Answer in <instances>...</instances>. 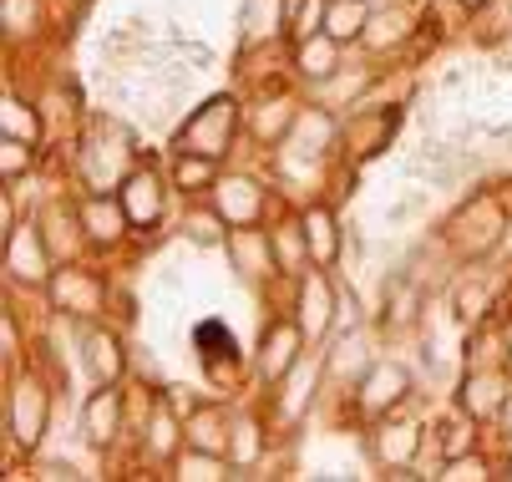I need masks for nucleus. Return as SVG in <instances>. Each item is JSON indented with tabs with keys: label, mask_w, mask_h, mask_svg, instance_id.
<instances>
[{
	"label": "nucleus",
	"mask_w": 512,
	"mask_h": 482,
	"mask_svg": "<svg viewBox=\"0 0 512 482\" xmlns=\"http://www.w3.org/2000/svg\"><path fill=\"white\" fill-rule=\"evenodd\" d=\"M137 173V137L122 122H97L82 143V178L92 193H117Z\"/></svg>",
	"instance_id": "f257e3e1"
},
{
	"label": "nucleus",
	"mask_w": 512,
	"mask_h": 482,
	"mask_svg": "<svg viewBox=\"0 0 512 482\" xmlns=\"http://www.w3.org/2000/svg\"><path fill=\"white\" fill-rule=\"evenodd\" d=\"M502 234H507V209L492 193H472L442 224V244L452 254H462V259H487L502 244Z\"/></svg>",
	"instance_id": "f03ea898"
},
{
	"label": "nucleus",
	"mask_w": 512,
	"mask_h": 482,
	"mask_svg": "<svg viewBox=\"0 0 512 482\" xmlns=\"http://www.w3.org/2000/svg\"><path fill=\"white\" fill-rule=\"evenodd\" d=\"M234 132H239V107L234 97H208L183 127H178V153H203V158H224L234 148Z\"/></svg>",
	"instance_id": "7ed1b4c3"
},
{
	"label": "nucleus",
	"mask_w": 512,
	"mask_h": 482,
	"mask_svg": "<svg viewBox=\"0 0 512 482\" xmlns=\"http://www.w3.org/2000/svg\"><path fill=\"white\" fill-rule=\"evenodd\" d=\"M46 417H51V396L36 376H21L11 381V396H6V432L21 452H36L41 437H46Z\"/></svg>",
	"instance_id": "20e7f679"
},
{
	"label": "nucleus",
	"mask_w": 512,
	"mask_h": 482,
	"mask_svg": "<svg viewBox=\"0 0 512 482\" xmlns=\"http://www.w3.org/2000/svg\"><path fill=\"white\" fill-rule=\"evenodd\" d=\"M335 315H340V290L330 285V274L320 264H310L300 274V295H295V320L310 335V346H320V340L335 335Z\"/></svg>",
	"instance_id": "39448f33"
},
{
	"label": "nucleus",
	"mask_w": 512,
	"mask_h": 482,
	"mask_svg": "<svg viewBox=\"0 0 512 482\" xmlns=\"http://www.w3.org/2000/svg\"><path fill=\"white\" fill-rule=\"evenodd\" d=\"M512 401V376L507 366H467L462 386H457V411L472 422H497Z\"/></svg>",
	"instance_id": "423d86ee"
},
{
	"label": "nucleus",
	"mask_w": 512,
	"mask_h": 482,
	"mask_svg": "<svg viewBox=\"0 0 512 482\" xmlns=\"http://www.w3.org/2000/svg\"><path fill=\"white\" fill-rule=\"evenodd\" d=\"M426 452V422L416 417H381L376 432H371V457L386 467V472H411Z\"/></svg>",
	"instance_id": "0eeeda50"
},
{
	"label": "nucleus",
	"mask_w": 512,
	"mask_h": 482,
	"mask_svg": "<svg viewBox=\"0 0 512 482\" xmlns=\"http://www.w3.org/2000/svg\"><path fill=\"white\" fill-rule=\"evenodd\" d=\"M406 396H411V371H406L401 361H376L371 371L355 381V406H360L365 422L391 417V411H396Z\"/></svg>",
	"instance_id": "6e6552de"
},
{
	"label": "nucleus",
	"mask_w": 512,
	"mask_h": 482,
	"mask_svg": "<svg viewBox=\"0 0 512 482\" xmlns=\"http://www.w3.org/2000/svg\"><path fill=\"white\" fill-rule=\"evenodd\" d=\"M305 340H310V335L300 330V320H269L264 335H259V351H254V371H259V381H264V386L284 381L289 371L300 366Z\"/></svg>",
	"instance_id": "1a4fd4ad"
},
{
	"label": "nucleus",
	"mask_w": 512,
	"mask_h": 482,
	"mask_svg": "<svg viewBox=\"0 0 512 482\" xmlns=\"http://www.w3.org/2000/svg\"><path fill=\"white\" fill-rule=\"evenodd\" d=\"M51 264H56V254L46 249L41 224H16L6 234V274L16 285H51V274H56Z\"/></svg>",
	"instance_id": "9d476101"
},
{
	"label": "nucleus",
	"mask_w": 512,
	"mask_h": 482,
	"mask_svg": "<svg viewBox=\"0 0 512 482\" xmlns=\"http://www.w3.org/2000/svg\"><path fill=\"white\" fill-rule=\"evenodd\" d=\"M117 198H122L132 229H158L163 214H168V183H163L158 168H137V173L117 188Z\"/></svg>",
	"instance_id": "9b49d317"
},
{
	"label": "nucleus",
	"mask_w": 512,
	"mask_h": 482,
	"mask_svg": "<svg viewBox=\"0 0 512 482\" xmlns=\"http://www.w3.org/2000/svg\"><path fill=\"white\" fill-rule=\"evenodd\" d=\"M335 137H340V127H335V117L325 107H300L295 127H289V137H284V158L315 163V158H325L335 148Z\"/></svg>",
	"instance_id": "f8f14e48"
},
{
	"label": "nucleus",
	"mask_w": 512,
	"mask_h": 482,
	"mask_svg": "<svg viewBox=\"0 0 512 482\" xmlns=\"http://www.w3.org/2000/svg\"><path fill=\"white\" fill-rule=\"evenodd\" d=\"M229 264H234V274H239L244 285L269 280V274L279 269V259H274V239H269L259 224L234 229V234H229Z\"/></svg>",
	"instance_id": "ddd939ff"
},
{
	"label": "nucleus",
	"mask_w": 512,
	"mask_h": 482,
	"mask_svg": "<svg viewBox=\"0 0 512 482\" xmlns=\"http://www.w3.org/2000/svg\"><path fill=\"white\" fill-rule=\"evenodd\" d=\"M102 280L97 274H87V269H77V264H61L56 274H51V305L61 310V315H102Z\"/></svg>",
	"instance_id": "4468645a"
},
{
	"label": "nucleus",
	"mask_w": 512,
	"mask_h": 482,
	"mask_svg": "<svg viewBox=\"0 0 512 482\" xmlns=\"http://www.w3.org/2000/svg\"><path fill=\"white\" fill-rule=\"evenodd\" d=\"M396 122H401V112H396V107L360 112V117L350 122V132H345V153H350L355 163H371V158H381V153L391 148V137H396Z\"/></svg>",
	"instance_id": "2eb2a0df"
},
{
	"label": "nucleus",
	"mask_w": 512,
	"mask_h": 482,
	"mask_svg": "<svg viewBox=\"0 0 512 482\" xmlns=\"http://www.w3.org/2000/svg\"><path fill=\"white\" fill-rule=\"evenodd\" d=\"M213 209L224 214L234 229L259 224V219H264V188H259L254 178H244V173H229V178L213 183Z\"/></svg>",
	"instance_id": "dca6fc26"
},
{
	"label": "nucleus",
	"mask_w": 512,
	"mask_h": 482,
	"mask_svg": "<svg viewBox=\"0 0 512 482\" xmlns=\"http://www.w3.org/2000/svg\"><path fill=\"white\" fill-rule=\"evenodd\" d=\"M36 224H41V239H46V249L56 254V264H71V259H77V249L87 244L82 209H66V203H46Z\"/></svg>",
	"instance_id": "f3484780"
},
{
	"label": "nucleus",
	"mask_w": 512,
	"mask_h": 482,
	"mask_svg": "<svg viewBox=\"0 0 512 482\" xmlns=\"http://www.w3.org/2000/svg\"><path fill=\"white\" fill-rule=\"evenodd\" d=\"M82 371L97 381V386H117L122 371H127V356H122V340L102 325L82 330Z\"/></svg>",
	"instance_id": "a211bd4d"
},
{
	"label": "nucleus",
	"mask_w": 512,
	"mask_h": 482,
	"mask_svg": "<svg viewBox=\"0 0 512 482\" xmlns=\"http://www.w3.org/2000/svg\"><path fill=\"white\" fill-rule=\"evenodd\" d=\"M117 432H122V391L117 386H97L87 396V406H82V437L107 452L117 442Z\"/></svg>",
	"instance_id": "6ab92c4d"
},
{
	"label": "nucleus",
	"mask_w": 512,
	"mask_h": 482,
	"mask_svg": "<svg viewBox=\"0 0 512 482\" xmlns=\"http://www.w3.org/2000/svg\"><path fill=\"white\" fill-rule=\"evenodd\" d=\"M305 219V239H310V259L320 269H335L340 254H345V224L335 219V209H325V203H310V209H300Z\"/></svg>",
	"instance_id": "aec40b11"
},
{
	"label": "nucleus",
	"mask_w": 512,
	"mask_h": 482,
	"mask_svg": "<svg viewBox=\"0 0 512 482\" xmlns=\"http://www.w3.org/2000/svg\"><path fill=\"white\" fill-rule=\"evenodd\" d=\"M82 224H87V239L102 244V249H117L122 234L132 229V219H127V209H122L117 193H92V198L82 203Z\"/></svg>",
	"instance_id": "412c9836"
},
{
	"label": "nucleus",
	"mask_w": 512,
	"mask_h": 482,
	"mask_svg": "<svg viewBox=\"0 0 512 482\" xmlns=\"http://www.w3.org/2000/svg\"><path fill=\"white\" fill-rule=\"evenodd\" d=\"M492 300H497V290H492V280L482 269H462L457 280H452V315L462 320V325H482L487 320V310H492Z\"/></svg>",
	"instance_id": "4be33fe9"
},
{
	"label": "nucleus",
	"mask_w": 512,
	"mask_h": 482,
	"mask_svg": "<svg viewBox=\"0 0 512 482\" xmlns=\"http://www.w3.org/2000/svg\"><path fill=\"white\" fill-rule=\"evenodd\" d=\"M229 427L234 417L224 406H193L183 417V432H188V447H203V452H224L229 457Z\"/></svg>",
	"instance_id": "5701e85b"
},
{
	"label": "nucleus",
	"mask_w": 512,
	"mask_h": 482,
	"mask_svg": "<svg viewBox=\"0 0 512 482\" xmlns=\"http://www.w3.org/2000/svg\"><path fill=\"white\" fill-rule=\"evenodd\" d=\"M269 239H274V259H279V274H300L315 264L310 259V239H305V219L295 214V219H279L274 229H269Z\"/></svg>",
	"instance_id": "b1692460"
},
{
	"label": "nucleus",
	"mask_w": 512,
	"mask_h": 482,
	"mask_svg": "<svg viewBox=\"0 0 512 482\" xmlns=\"http://www.w3.org/2000/svg\"><path fill=\"white\" fill-rule=\"evenodd\" d=\"M386 325L391 330H411L421 320V285L411 280V269H396L386 274Z\"/></svg>",
	"instance_id": "393cba45"
},
{
	"label": "nucleus",
	"mask_w": 512,
	"mask_h": 482,
	"mask_svg": "<svg viewBox=\"0 0 512 482\" xmlns=\"http://www.w3.org/2000/svg\"><path fill=\"white\" fill-rule=\"evenodd\" d=\"M371 366H376V351H371V340H365L360 330L340 335L335 346H330V356H325V371H330L335 381H360Z\"/></svg>",
	"instance_id": "a878e982"
},
{
	"label": "nucleus",
	"mask_w": 512,
	"mask_h": 482,
	"mask_svg": "<svg viewBox=\"0 0 512 482\" xmlns=\"http://www.w3.org/2000/svg\"><path fill=\"white\" fill-rule=\"evenodd\" d=\"M183 442H188L183 417L158 401V406L148 411V427H142V452H148V457H178V447H183Z\"/></svg>",
	"instance_id": "bb28decb"
},
{
	"label": "nucleus",
	"mask_w": 512,
	"mask_h": 482,
	"mask_svg": "<svg viewBox=\"0 0 512 482\" xmlns=\"http://www.w3.org/2000/svg\"><path fill=\"white\" fill-rule=\"evenodd\" d=\"M295 72L310 77V82H330L340 72V41L335 36H310V41H295Z\"/></svg>",
	"instance_id": "cd10ccee"
},
{
	"label": "nucleus",
	"mask_w": 512,
	"mask_h": 482,
	"mask_svg": "<svg viewBox=\"0 0 512 482\" xmlns=\"http://www.w3.org/2000/svg\"><path fill=\"white\" fill-rule=\"evenodd\" d=\"M315 366H295L284 381H274L269 391H274V411H279V422H300V411H305V401L315 396Z\"/></svg>",
	"instance_id": "c85d7f7f"
},
{
	"label": "nucleus",
	"mask_w": 512,
	"mask_h": 482,
	"mask_svg": "<svg viewBox=\"0 0 512 482\" xmlns=\"http://www.w3.org/2000/svg\"><path fill=\"white\" fill-rule=\"evenodd\" d=\"M244 46H259L279 31H289V6L284 0H244Z\"/></svg>",
	"instance_id": "c756f323"
},
{
	"label": "nucleus",
	"mask_w": 512,
	"mask_h": 482,
	"mask_svg": "<svg viewBox=\"0 0 512 482\" xmlns=\"http://www.w3.org/2000/svg\"><path fill=\"white\" fill-rule=\"evenodd\" d=\"M295 102L289 97H274V102H259L254 107V117H249V132L259 137V143H269V148H284V137H289V127H295Z\"/></svg>",
	"instance_id": "7c9ffc66"
},
{
	"label": "nucleus",
	"mask_w": 512,
	"mask_h": 482,
	"mask_svg": "<svg viewBox=\"0 0 512 482\" xmlns=\"http://www.w3.org/2000/svg\"><path fill=\"white\" fill-rule=\"evenodd\" d=\"M371 11H376V0H330L325 36H335L340 46H345V41H360L365 26H371Z\"/></svg>",
	"instance_id": "2f4dec72"
},
{
	"label": "nucleus",
	"mask_w": 512,
	"mask_h": 482,
	"mask_svg": "<svg viewBox=\"0 0 512 482\" xmlns=\"http://www.w3.org/2000/svg\"><path fill=\"white\" fill-rule=\"evenodd\" d=\"M229 472H239L224 452H203V447H188L173 457V477L178 482H224Z\"/></svg>",
	"instance_id": "473e14b6"
},
{
	"label": "nucleus",
	"mask_w": 512,
	"mask_h": 482,
	"mask_svg": "<svg viewBox=\"0 0 512 482\" xmlns=\"http://www.w3.org/2000/svg\"><path fill=\"white\" fill-rule=\"evenodd\" d=\"M259 457H264V422H259V417H249V411H239L234 427H229V462L249 472Z\"/></svg>",
	"instance_id": "72a5a7b5"
},
{
	"label": "nucleus",
	"mask_w": 512,
	"mask_h": 482,
	"mask_svg": "<svg viewBox=\"0 0 512 482\" xmlns=\"http://www.w3.org/2000/svg\"><path fill=\"white\" fill-rule=\"evenodd\" d=\"M411 36V16L406 11H371V26H365V46H371V51H391V46H401Z\"/></svg>",
	"instance_id": "f704fd0d"
},
{
	"label": "nucleus",
	"mask_w": 512,
	"mask_h": 482,
	"mask_svg": "<svg viewBox=\"0 0 512 482\" xmlns=\"http://www.w3.org/2000/svg\"><path fill=\"white\" fill-rule=\"evenodd\" d=\"M0 137H21V143H41V117L36 107H21L16 92H6V102H0Z\"/></svg>",
	"instance_id": "c9c22d12"
},
{
	"label": "nucleus",
	"mask_w": 512,
	"mask_h": 482,
	"mask_svg": "<svg viewBox=\"0 0 512 482\" xmlns=\"http://www.w3.org/2000/svg\"><path fill=\"white\" fill-rule=\"evenodd\" d=\"M229 234H234V224L218 214V209H188V219H183V239H193V244H203V249L229 244Z\"/></svg>",
	"instance_id": "e433bc0d"
},
{
	"label": "nucleus",
	"mask_w": 512,
	"mask_h": 482,
	"mask_svg": "<svg viewBox=\"0 0 512 482\" xmlns=\"http://www.w3.org/2000/svg\"><path fill=\"white\" fill-rule=\"evenodd\" d=\"M173 183H178L183 193L213 188V183H218V173H213V158H203V153H178V163H173Z\"/></svg>",
	"instance_id": "4c0bfd02"
},
{
	"label": "nucleus",
	"mask_w": 512,
	"mask_h": 482,
	"mask_svg": "<svg viewBox=\"0 0 512 482\" xmlns=\"http://www.w3.org/2000/svg\"><path fill=\"white\" fill-rule=\"evenodd\" d=\"M325 11H330V0H295L289 6V41H310L325 31Z\"/></svg>",
	"instance_id": "58836bf2"
},
{
	"label": "nucleus",
	"mask_w": 512,
	"mask_h": 482,
	"mask_svg": "<svg viewBox=\"0 0 512 482\" xmlns=\"http://www.w3.org/2000/svg\"><path fill=\"white\" fill-rule=\"evenodd\" d=\"M26 168H31V143H21V137H0V178L16 183Z\"/></svg>",
	"instance_id": "ea45409f"
},
{
	"label": "nucleus",
	"mask_w": 512,
	"mask_h": 482,
	"mask_svg": "<svg viewBox=\"0 0 512 482\" xmlns=\"http://www.w3.org/2000/svg\"><path fill=\"white\" fill-rule=\"evenodd\" d=\"M436 477H442V482H467V477H492V467L477 452H457V457L442 462V472H436Z\"/></svg>",
	"instance_id": "a19ab883"
},
{
	"label": "nucleus",
	"mask_w": 512,
	"mask_h": 482,
	"mask_svg": "<svg viewBox=\"0 0 512 482\" xmlns=\"http://www.w3.org/2000/svg\"><path fill=\"white\" fill-rule=\"evenodd\" d=\"M0 16H6V36L16 41L21 31H31V26H36V16H41V0H6V11H0Z\"/></svg>",
	"instance_id": "79ce46f5"
},
{
	"label": "nucleus",
	"mask_w": 512,
	"mask_h": 482,
	"mask_svg": "<svg viewBox=\"0 0 512 482\" xmlns=\"http://www.w3.org/2000/svg\"><path fill=\"white\" fill-rule=\"evenodd\" d=\"M41 477H77V467H71V462H46Z\"/></svg>",
	"instance_id": "37998d69"
},
{
	"label": "nucleus",
	"mask_w": 512,
	"mask_h": 482,
	"mask_svg": "<svg viewBox=\"0 0 512 482\" xmlns=\"http://www.w3.org/2000/svg\"><path fill=\"white\" fill-rule=\"evenodd\" d=\"M457 6H462V11H472V16H477V11H487V6H492V0H457Z\"/></svg>",
	"instance_id": "c03bdc74"
},
{
	"label": "nucleus",
	"mask_w": 512,
	"mask_h": 482,
	"mask_svg": "<svg viewBox=\"0 0 512 482\" xmlns=\"http://www.w3.org/2000/svg\"><path fill=\"white\" fill-rule=\"evenodd\" d=\"M502 417H507V442H512V401H507V411H502Z\"/></svg>",
	"instance_id": "a18cd8bd"
},
{
	"label": "nucleus",
	"mask_w": 512,
	"mask_h": 482,
	"mask_svg": "<svg viewBox=\"0 0 512 482\" xmlns=\"http://www.w3.org/2000/svg\"><path fill=\"white\" fill-rule=\"evenodd\" d=\"M507 477H512V462H507Z\"/></svg>",
	"instance_id": "49530a36"
}]
</instances>
